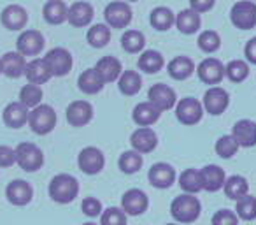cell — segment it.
<instances>
[{
	"instance_id": "obj_26",
	"label": "cell",
	"mask_w": 256,
	"mask_h": 225,
	"mask_svg": "<svg viewBox=\"0 0 256 225\" xmlns=\"http://www.w3.org/2000/svg\"><path fill=\"white\" fill-rule=\"evenodd\" d=\"M26 81L32 83V85H44V83L50 81L53 76L50 72V67L48 64L44 62V58H34V60L26 62V67H25V74Z\"/></svg>"
},
{
	"instance_id": "obj_49",
	"label": "cell",
	"mask_w": 256,
	"mask_h": 225,
	"mask_svg": "<svg viewBox=\"0 0 256 225\" xmlns=\"http://www.w3.org/2000/svg\"><path fill=\"white\" fill-rule=\"evenodd\" d=\"M216 4V0H190V9H193L198 15H204V13L210 11Z\"/></svg>"
},
{
	"instance_id": "obj_38",
	"label": "cell",
	"mask_w": 256,
	"mask_h": 225,
	"mask_svg": "<svg viewBox=\"0 0 256 225\" xmlns=\"http://www.w3.org/2000/svg\"><path fill=\"white\" fill-rule=\"evenodd\" d=\"M223 190H224V195H226L228 199L238 200L240 197H244L249 193V183L244 176L235 174V176L226 178V181H224V185H223Z\"/></svg>"
},
{
	"instance_id": "obj_5",
	"label": "cell",
	"mask_w": 256,
	"mask_h": 225,
	"mask_svg": "<svg viewBox=\"0 0 256 225\" xmlns=\"http://www.w3.org/2000/svg\"><path fill=\"white\" fill-rule=\"evenodd\" d=\"M16 150V164L25 172H36L44 165V153L34 143H20Z\"/></svg>"
},
{
	"instance_id": "obj_14",
	"label": "cell",
	"mask_w": 256,
	"mask_h": 225,
	"mask_svg": "<svg viewBox=\"0 0 256 225\" xmlns=\"http://www.w3.org/2000/svg\"><path fill=\"white\" fill-rule=\"evenodd\" d=\"M150 206L146 192L140 188H130L121 197V209L126 213V216H139Z\"/></svg>"
},
{
	"instance_id": "obj_4",
	"label": "cell",
	"mask_w": 256,
	"mask_h": 225,
	"mask_svg": "<svg viewBox=\"0 0 256 225\" xmlns=\"http://www.w3.org/2000/svg\"><path fill=\"white\" fill-rule=\"evenodd\" d=\"M104 18H106V25L109 29H126L134 20L132 6L124 2V0H116L110 2L104 9Z\"/></svg>"
},
{
	"instance_id": "obj_44",
	"label": "cell",
	"mask_w": 256,
	"mask_h": 225,
	"mask_svg": "<svg viewBox=\"0 0 256 225\" xmlns=\"http://www.w3.org/2000/svg\"><path fill=\"white\" fill-rule=\"evenodd\" d=\"M198 48L204 51V53H214V51L220 50L221 46V37L218 32L214 30H204L198 36V41H196Z\"/></svg>"
},
{
	"instance_id": "obj_43",
	"label": "cell",
	"mask_w": 256,
	"mask_h": 225,
	"mask_svg": "<svg viewBox=\"0 0 256 225\" xmlns=\"http://www.w3.org/2000/svg\"><path fill=\"white\" fill-rule=\"evenodd\" d=\"M214 150H216V153L220 155L221 158L228 160V158H234L235 155H237V151L240 150V146H238L237 141L232 137V134H224V136H221L220 139L216 141Z\"/></svg>"
},
{
	"instance_id": "obj_27",
	"label": "cell",
	"mask_w": 256,
	"mask_h": 225,
	"mask_svg": "<svg viewBox=\"0 0 256 225\" xmlns=\"http://www.w3.org/2000/svg\"><path fill=\"white\" fill-rule=\"evenodd\" d=\"M162 111L156 109L151 102H139L132 111V118L136 122V125L139 127H151L160 120Z\"/></svg>"
},
{
	"instance_id": "obj_13",
	"label": "cell",
	"mask_w": 256,
	"mask_h": 225,
	"mask_svg": "<svg viewBox=\"0 0 256 225\" xmlns=\"http://www.w3.org/2000/svg\"><path fill=\"white\" fill-rule=\"evenodd\" d=\"M0 23L4 29L11 30V32H22L28 23V13L23 6L9 4L0 13Z\"/></svg>"
},
{
	"instance_id": "obj_16",
	"label": "cell",
	"mask_w": 256,
	"mask_h": 225,
	"mask_svg": "<svg viewBox=\"0 0 256 225\" xmlns=\"http://www.w3.org/2000/svg\"><path fill=\"white\" fill-rule=\"evenodd\" d=\"M148 181L154 186V188L167 190L176 183V169L167 162H156L151 165L148 171Z\"/></svg>"
},
{
	"instance_id": "obj_42",
	"label": "cell",
	"mask_w": 256,
	"mask_h": 225,
	"mask_svg": "<svg viewBox=\"0 0 256 225\" xmlns=\"http://www.w3.org/2000/svg\"><path fill=\"white\" fill-rule=\"evenodd\" d=\"M249 76V64L244 60H232L224 65V78L232 83H242Z\"/></svg>"
},
{
	"instance_id": "obj_46",
	"label": "cell",
	"mask_w": 256,
	"mask_h": 225,
	"mask_svg": "<svg viewBox=\"0 0 256 225\" xmlns=\"http://www.w3.org/2000/svg\"><path fill=\"white\" fill-rule=\"evenodd\" d=\"M81 211L86 216L96 218L102 214V202H100L96 197H84L81 202Z\"/></svg>"
},
{
	"instance_id": "obj_37",
	"label": "cell",
	"mask_w": 256,
	"mask_h": 225,
	"mask_svg": "<svg viewBox=\"0 0 256 225\" xmlns=\"http://www.w3.org/2000/svg\"><path fill=\"white\" fill-rule=\"evenodd\" d=\"M144 164V158L139 151L136 150H126L120 155L118 158V167L123 174H136L142 169Z\"/></svg>"
},
{
	"instance_id": "obj_17",
	"label": "cell",
	"mask_w": 256,
	"mask_h": 225,
	"mask_svg": "<svg viewBox=\"0 0 256 225\" xmlns=\"http://www.w3.org/2000/svg\"><path fill=\"white\" fill-rule=\"evenodd\" d=\"M196 74H198L202 83H206L209 86H218L224 79V65L218 58L209 57L198 64Z\"/></svg>"
},
{
	"instance_id": "obj_45",
	"label": "cell",
	"mask_w": 256,
	"mask_h": 225,
	"mask_svg": "<svg viewBox=\"0 0 256 225\" xmlns=\"http://www.w3.org/2000/svg\"><path fill=\"white\" fill-rule=\"evenodd\" d=\"M126 213L121 207H106L100 214V225H126Z\"/></svg>"
},
{
	"instance_id": "obj_33",
	"label": "cell",
	"mask_w": 256,
	"mask_h": 225,
	"mask_svg": "<svg viewBox=\"0 0 256 225\" xmlns=\"http://www.w3.org/2000/svg\"><path fill=\"white\" fill-rule=\"evenodd\" d=\"M174 23H176V15L167 6H160V8H154L151 11L150 25L154 30H158V32H167V30H170L174 27Z\"/></svg>"
},
{
	"instance_id": "obj_39",
	"label": "cell",
	"mask_w": 256,
	"mask_h": 225,
	"mask_svg": "<svg viewBox=\"0 0 256 225\" xmlns=\"http://www.w3.org/2000/svg\"><path fill=\"white\" fill-rule=\"evenodd\" d=\"M86 41L90 46L96 48H106L110 43V29L106 23H96V25L90 27V30L86 32Z\"/></svg>"
},
{
	"instance_id": "obj_52",
	"label": "cell",
	"mask_w": 256,
	"mask_h": 225,
	"mask_svg": "<svg viewBox=\"0 0 256 225\" xmlns=\"http://www.w3.org/2000/svg\"><path fill=\"white\" fill-rule=\"evenodd\" d=\"M124 2H128V4H130V2H139V0H124Z\"/></svg>"
},
{
	"instance_id": "obj_47",
	"label": "cell",
	"mask_w": 256,
	"mask_h": 225,
	"mask_svg": "<svg viewBox=\"0 0 256 225\" xmlns=\"http://www.w3.org/2000/svg\"><path fill=\"white\" fill-rule=\"evenodd\" d=\"M212 225H238V216L235 211L230 209H220L212 214Z\"/></svg>"
},
{
	"instance_id": "obj_9",
	"label": "cell",
	"mask_w": 256,
	"mask_h": 225,
	"mask_svg": "<svg viewBox=\"0 0 256 225\" xmlns=\"http://www.w3.org/2000/svg\"><path fill=\"white\" fill-rule=\"evenodd\" d=\"M78 165L84 174L95 176L106 165V157H104V151L96 146H86L79 151L78 155Z\"/></svg>"
},
{
	"instance_id": "obj_53",
	"label": "cell",
	"mask_w": 256,
	"mask_h": 225,
	"mask_svg": "<svg viewBox=\"0 0 256 225\" xmlns=\"http://www.w3.org/2000/svg\"><path fill=\"white\" fill-rule=\"evenodd\" d=\"M0 74H2V62H0Z\"/></svg>"
},
{
	"instance_id": "obj_41",
	"label": "cell",
	"mask_w": 256,
	"mask_h": 225,
	"mask_svg": "<svg viewBox=\"0 0 256 225\" xmlns=\"http://www.w3.org/2000/svg\"><path fill=\"white\" fill-rule=\"evenodd\" d=\"M235 214L238 216V220L244 221H252L256 218V197L248 193V195L240 197L238 200H235Z\"/></svg>"
},
{
	"instance_id": "obj_21",
	"label": "cell",
	"mask_w": 256,
	"mask_h": 225,
	"mask_svg": "<svg viewBox=\"0 0 256 225\" xmlns=\"http://www.w3.org/2000/svg\"><path fill=\"white\" fill-rule=\"evenodd\" d=\"M28 107L23 106L20 100L16 102H9L4 107V113H2V120L9 129H22L28 123Z\"/></svg>"
},
{
	"instance_id": "obj_55",
	"label": "cell",
	"mask_w": 256,
	"mask_h": 225,
	"mask_svg": "<svg viewBox=\"0 0 256 225\" xmlns=\"http://www.w3.org/2000/svg\"><path fill=\"white\" fill-rule=\"evenodd\" d=\"M252 2H256V0H252Z\"/></svg>"
},
{
	"instance_id": "obj_40",
	"label": "cell",
	"mask_w": 256,
	"mask_h": 225,
	"mask_svg": "<svg viewBox=\"0 0 256 225\" xmlns=\"http://www.w3.org/2000/svg\"><path fill=\"white\" fill-rule=\"evenodd\" d=\"M42 97H44V92L39 85L28 83V85H25L20 90V102L25 107H28V109H34V107H37L39 104H42Z\"/></svg>"
},
{
	"instance_id": "obj_50",
	"label": "cell",
	"mask_w": 256,
	"mask_h": 225,
	"mask_svg": "<svg viewBox=\"0 0 256 225\" xmlns=\"http://www.w3.org/2000/svg\"><path fill=\"white\" fill-rule=\"evenodd\" d=\"M244 57L248 60V64L256 65V37L249 39L244 46Z\"/></svg>"
},
{
	"instance_id": "obj_32",
	"label": "cell",
	"mask_w": 256,
	"mask_h": 225,
	"mask_svg": "<svg viewBox=\"0 0 256 225\" xmlns=\"http://www.w3.org/2000/svg\"><path fill=\"white\" fill-rule=\"evenodd\" d=\"M78 86L82 93H86V95H96V93H100L104 90L106 83H104L102 78L96 74L95 69H86V71H82L81 74H79Z\"/></svg>"
},
{
	"instance_id": "obj_8",
	"label": "cell",
	"mask_w": 256,
	"mask_h": 225,
	"mask_svg": "<svg viewBox=\"0 0 256 225\" xmlns=\"http://www.w3.org/2000/svg\"><path fill=\"white\" fill-rule=\"evenodd\" d=\"M42 58L50 67L51 76H54V78H64L74 67V58H72L70 51L65 48H53Z\"/></svg>"
},
{
	"instance_id": "obj_28",
	"label": "cell",
	"mask_w": 256,
	"mask_h": 225,
	"mask_svg": "<svg viewBox=\"0 0 256 225\" xmlns=\"http://www.w3.org/2000/svg\"><path fill=\"white\" fill-rule=\"evenodd\" d=\"M200 174H202V183L206 192H218V190L223 188L224 181H226L224 171L220 165H214V164L202 167L200 169Z\"/></svg>"
},
{
	"instance_id": "obj_2",
	"label": "cell",
	"mask_w": 256,
	"mask_h": 225,
	"mask_svg": "<svg viewBox=\"0 0 256 225\" xmlns=\"http://www.w3.org/2000/svg\"><path fill=\"white\" fill-rule=\"evenodd\" d=\"M50 197L58 204H70L79 193V181L68 172H60L50 181Z\"/></svg>"
},
{
	"instance_id": "obj_15",
	"label": "cell",
	"mask_w": 256,
	"mask_h": 225,
	"mask_svg": "<svg viewBox=\"0 0 256 225\" xmlns=\"http://www.w3.org/2000/svg\"><path fill=\"white\" fill-rule=\"evenodd\" d=\"M65 118H67L68 125L81 129L93 120V106L88 100H74L67 106Z\"/></svg>"
},
{
	"instance_id": "obj_10",
	"label": "cell",
	"mask_w": 256,
	"mask_h": 225,
	"mask_svg": "<svg viewBox=\"0 0 256 225\" xmlns=\"http://www.w3.org/2000/svg\"><path fill=\"white\" fill-rule=\"evenodd\" d=\"M202 106L204 111L209 113L212 116H220L223 115L226 107L230 106V95L224 88L221 86H210L206 93H204L202 99Z\"/></svg>"
},
{
	"instance_id": "obj_7",
	"label": "cell",
	"mask_w": 256,
	"mask_h": 225,
	"mask_svg": "<svg viewBox=\"0 0 256 225\" xmlns=\"http://www.w3.org/2000/svg\"><path fill=\"white\" fill-rule=\"evenodd\" d=\"M176 118L182 123V125H196L204 116V106L198 99L195 97H184V99L178 100L176 104Z\"/></svg>"
},
{
	"instance_id": "obj_36",
	"label": "cell",
	"mask_w": 256,
	"mask_h": 225,
	"mask_svg": "<svg viewBox=\"0 0 256 225\" xmlns=\"http://www.w3.org/2000/svg\"><path fill=\"white\" fill-rule=\"evenodd\" d=\"M121 48L130 55H139L146 48V37L140 30H124L121 36Z\"/></svg>"
},
{
	"instance_id": "obj_23",
	"label": "cell",
	"mask_w": 256,
	"mask_h": 225,
	"mask_svg": "<svg viewBox=\"0 0 256 225\" xmlns=\"http://www.w3.org/2000/svg\"><path fill=\"white\" fill-rule=\"evenodd\" d=\"M2 62V74H6L11 79H18L25 74L26 67V58L18 51H8L0 57Z\"/></svg>"
},
{
	"instance_id": "obj_51",
	"label": "cell",
	"mask_w": 256,
	"mask_h": 225,
	"mask_svg": "<svg viewBox=\"0 0 256 225\" xmlns=\"http://www.w3.org/2000/svg\"><path fill=\"white\" fill-rule=\"evenodd\" d=\"M82 225H96V223H93V221H86V223H82Z\"/></svg>"
},
{
	"instance_id": "obj_6",
	"label": "cell",
	"mask_w": 256,
	"mask_h": 225,
	"mask_svg": "<svg viewBox=\"0 0 256 225\" xmlns=\"http://www.w3.org/2000/svg\"><path fill=\"white\" fill-rule=\"evenodd\" d=\"M230 22L238 30H251L256 27V2L238 0L230 9Z\"/></svg>"
},
{
	"instance_id": "obj_48",
	"label": "cell",
	"mask_w": 256,
	"mask_h": 225,
	"mask_svg": "<svg viewBox=\"0 0 256 225\" xmlns=\"http://www.w3.org/2000/svg\"><path fill=\"white\" fill-rule=\"evenodd\" d=\"M16 164V150L6 144H0V167H11Z\"/></svg>"
},
{
	"instance_id": "obj_54",
	"label": "cell",
	"mask_w": 256,
	"mask_h": 225,
	"mask_svg": "<svg viewBox=\"0 0 256 225\" xmlns=\"http://www.w3.org/2000/svg\"><path fill=\"white\" fill-rule=\"evenodd\" d=\"M165 225H176V223H165Z\"/></svg>"
},
{
	"instance_id": "obj_19",
	"label": "cell",
	"mask_w": 256,
	"mask_h": 225,
	"mask_svg": "<svg viewBox=\"0 0 256 225\" xmlns=\"http://www.w3.org/2000/svg\"><path fill=\"white\" fill-rule=\"evenodd\" d=\"M93 16H95V11H93V6L90 4V2L78 0V2L68 6L67 22L70 23L72 27H76V29L88 27L90 23L93 22Z\"/></svg>"
},
{
	"instance_id": "obj_24",
	"label": "cell",
	"mask_w": 256,
	"mask_h": 225,
	"mask_svg": "<svg viewBox=\"0 0 256 225\" xmlns=\"http://www.w3.org/2000/svg\"><path fill=\"white\" fill-rule=\"evenodd\" d=\"M93 69H95L96 74L102 78V81L106 83V85L107 83L118 81V78H120L121 72H123V65H121V62L118 60L116 57H112V55L102 57L98 62H96Z\"/></svg>"
},
{
	"instance_id": "obj_1",
	"label": "cell",
	"mask_w": 256,
	"mask_h": 225,
	"mask_svg": "<svg viewBox=\"0 0 256 225\" xmlns=\"http://www.w3.org/2000/svg\"><path fill=\"white\" fill-rule=\"evenodd\" d=\"M202 213V202L193 193H181L170 204V214L178 223H193Z\"/></svg>"
},
{
	"instance_id": "obj_29",
	"label": "cell",
	"mask_w": 256,
	"mask_h": 225,
	"mask_svg": "<svg viewBox=\"0 0 256 225\" xmlns=\"http://www.w3.org/2000/svg\"><path fill=\"white\" fill-rule=\"evenodd\" d=\"M168 76L176 81H184L190 76L195 72V64H193L192 58L184 57V55H179V57L172 58L167 64Z\"/></svg>"
},
{
	"instance_id": "obj_3",
	"label": "cell",
	"mask_w": 256,
	"mask_h": 225,
	"mask_svg": "<svg viewBox=\"0 0 256 225\" xmlns=\"http://www.w3.org/2000/svg\"><path fill=\"white\" fill-rule=\"evenodd\" d=\"M28 127L37 136H46L53 132L56 127V113L50 104H39L37 107L30 109L28 113Z\"/></svg>"
},
{
	"instance_id": "obj_25",
	"label": "cell",
	"mask_w": 256,
	"mask_h": 225,
	"mask_svg": "<svg viewBox=\"0 0 256 225\" xmlns=\"http://www.w3.org/2000/svg\"><path fill=\"white\" fill-rule=\"evenodd\" d=\"M176 29L179 30L184 36H192V34H196L202 27V16L198 13H195L193 9H182L176 15Z\"/></svg>"
},
{
	"instance_id": "obj_18",
	"label": "cell",
	"mask_w": 256,
	"mask_h": 225,
	"mask_svg": "<svg viewBox=\"0 0 256 225\" xmlns=\"http://www.w3.org/2000/svg\"><path fill=\"white\" fill-rule=\"evenodd\" d=\"M130 144H132V150L139 151L140 155L151 153L158 146V136L151 127H139L130 136Z\"/></svg>"
},
{
	"instance_id": "obj_22",
	"label": "cell",
	"mask_w": 256,
	"mask_h": 225,
	"mask_svg": "<svg viewBox=\"0 0 256 225\" xmlns=\"http://www.w3.org/2000/svg\"><path fill=\"white\" fill-rule=\"evenodd\" d=\"M232 137L237 141L240 148L256 146V122L252 120H238L232 129Z\"/></svg>"
},
{
	"instance_id": "obj_35",
	"label": "cell",
	"mask_w": 256,
	"mask_h": 225,
	"mask_svg": "<svg viewBox=\"0 0 256 225\" xmlns=\"http://www.w3.org/2000/svg\"><path fill=\"white\" fill-rule=\"evenodd\" d=\"M179 186L184 193H193L196 195L198 192L204 190V183H202V174H200V169L190 167L186 171L181 172L179 176Z\"/></svg>"
},
{
	"instance_id": "obj_11",
	"label": "cell",
	"mask_w": 256,
	"mask_h": 225,
	"mask_svg": "<svg viewBox=\"0 0 256 225\" xmlns=\"http://www.w3.org/2000/svg\"><path fill=\"white\" fill-rule=\"evenodd\" d=\"M148 102H151L156 109L164 113V111L174 109L176 104H178V95H176V90L170 88L168 85L156 83L148 90Z\"/></svg>"
},
{
	"instance_id": "obj_20",
	"label": "cell",
	"mask_w": 256,
	"mask_h": 225,
	"mask_svg": "<svg viewBox=\"0 0 256 225\" xmlns=\"http://www.w3.org/2000/svg\"><path fill=\"white\" fill-rule=\"evenodd\" d=\"M6 197L14 206H26L34 199V188L25 179H12L6 186Z\"/></svg>"
},
{
	"instance_id": "obj_34",
	"label": "cell",
	"mask_w": 256,
	"mask_h": 225,
	"mask_svg": "<svg viewBox=\"0 0 256 225\" xmlns=\"http://www.w3.org/2000/svg\"><path fill=\"white\" fill-rule=\"evenodd\" d=\"M165 58L160 51L156 50H146L140 53L139 60H137V67L146 74H156L164 69Z\"/></svg>"
},
{
	"instance_id": "obj_12",
	"label": "cell",
	"mask_w": 256,
	"mask_h": 225,
	"mask_svg": "<svg viewBox=\"0 0 256 225\" xmlns=\"http://www.w3.org/2000/svg\"><path fill=\"white\" fill-rule=\"evenodd\" d=\"M44 44H46V41L39 30L25 29L22 30L18 41H16V51L22 53L23 57H37L44 50Z\"/></svg>"
},
{
	"instance_id": "obj_30",
	"label": "cell",
	"mask_w": 256,
	"mask_h": 225,
	"mask_svg": "<svg viewBox=\"0 0 256 225\" xmlns=\"http://www.w3.org/2000/svg\"><path fill=\"white\" fill-rule=\"evenodd\" d=\"M68 6L64 0H48L42 8V18L50 25H62L67 22Z\"/></svg>"
},
{
	"instance_id": "obj_31",
	"label": "cell",
	"mask_w": 256,
	"mask_h": 225,
	"mask_svg": "<svg viewBox=\"0 0 256 225\" xmlns=\"http://www.w3.org/2000/svg\"><path fill=\"white\" fill-rule=\"evenodd\" d=\"M118 88L126 97L137 95L140 92V88H142V76L137 71H132V69L123 71L120 78H118Z\"/></svg>"
}]
</instances>
